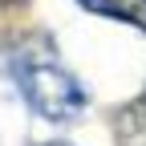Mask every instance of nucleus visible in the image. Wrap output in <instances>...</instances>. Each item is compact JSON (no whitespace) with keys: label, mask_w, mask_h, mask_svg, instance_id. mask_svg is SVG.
<instances>
[{"label":"nucleus","mask_w":146,"mask_h":146,"mask_svg":"<svg viewBox=\"0 0 146 146\" xmlns=\"http://www.w3.org/2000/svg\"><path fill=\"white\" fill-rule=\"evenodd\" d=\"M53 146H65V142H53Z\"/></svg>","instance_id":"3"},{"label":"nucleus","mask_w":146,"mask_h":146,"mask_svg":"<svg viewBox=\"0 0 146 146\" xmlns=\"http://www.w3.org/2000/svg\"><path fill=\"white\" fill-rule=\"evenodd\" d=\"M81 8L110 16V21H122V25H134L146 33V0H77Z\"/></svg>","instance_id":"2"},{"label":"nucleus","mask_w":146,"mask_h":146,"mask_svg":"<svg viewBox=\"0 0 146 146\" xmlns=\"http://www.w3.org/2000/svg\"><path fill=\"white\" fill-rule=\"evenodd\" d=\"M16 85L29 98V106L49 122H69L85 110V89L77 85V77L49 53H25L12 61Z\"/></svg>","instance_id":"1"}]
</instances>
